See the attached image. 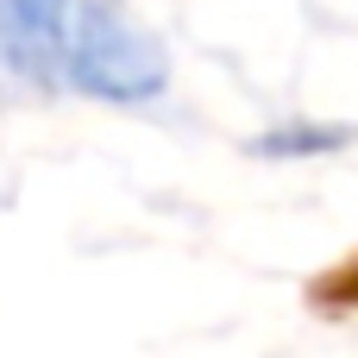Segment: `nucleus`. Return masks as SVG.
<instances>
[{"mask_svg": "<svg viewBox=\"0 0 358 358\" xmlns=\"http://www.w3.org/2000/svg\"><path fill=\"white\" fill-rule=\"evenodd\" d=\"M358 138V126L346 120H277L258 132V151L264 157H327V151H346Z\"/></svg>", "mask_w": 358, "mask_h": 358, "instance_id": "obj_3", "label": "nucleus"}, {"mask_svg": "<svg viewBox=\"0 0 358 358\" xmlns=\"http://www.w3.org/2000/svg\"><path fill=\"white\" fill-rule=\"evenodd\" d=\"M170 82V44L157 38V25L138 19L132 0H94L57 50V88L94 107H157Z\"/></svg>", "mask_w": 358, "mask_h": 358, "instance_id": "obj_1", "label": "nucleus"}, {"mask_svg": "<svg viewBox=\"0 0 358 358\" xmlns=\"http://www.w3.org/2000/svg\"><path fill=\"white\" fill-rule=\"evenodd\" d=\"M94 0H0V76L57 88V50Z\"/></svg>", "mask_w": 358, "mask_h": 358, "instance_id": "obj_2", "label": "nucleus"}]
</instances>
